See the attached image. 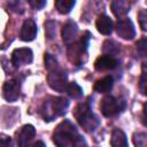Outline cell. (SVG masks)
I'll return each mask as SVG.
<instances>
[{
    "mask_svg": "<svg viewBox=\"0 0 147 147\" xmlns=\"http://www.w3.org/2000/svg\"><path fill=\"white\" fill-rule=\"evenodd\" d=\"M53 142L59 147H72L86 145L83 137L77 131L76 126L69 121H62L53 132Z\"/></svg>",
    "mask_w": 147,
    "mask_h": 147,
    "instance_id": "1",
    "label": "cell"
},
{
    "mask_svg": "<svg viewBox=\"0 0 147 147\" xmlns=\"http://www.w3.org/2000/svg\"><path fill=\"white\" fill-rule=\"evenodd\" d=\"M44 62H45V68L47 69V83L49 87L56 92H63L65 91L68 86V76L67 72L60 67L57 60L46 53L44 56Z\"/></svg>",
    "mask_w": 147,
    "mask_h": 147,
    "instance_id": "2",
    "label": "cell"
},
{
    "mask_svg": "<svg viewBox=\"0 0 147 147\" xmlns=\"http://www.w3.org/2000/svg\"><path fill=\"white\" fill-rule=\"evenodd\" d=\"M69 107V100L63 96H49L47 98L40 108V115L45 122H52L55 118L65 114Z\"/></svg>",
    "mask_w": 147,
    "mask_h": 147,
    "instance_id": "3",
    "label": "cell"
},
{
    "mask_svg": "<svg viewBox=\"0 0 147 147\" xmlns=\"http://www.w3.org/2000/svg\"><path fill=\"white\" fill-rule=\"evenodd\" d=\"M75 118L79 123V125L86 131V132H93L98 129L100 125V119L95 114L92 113L91 105L88 101L80 102L76 106V108L72 111Z\"/></svg>",
    "mask_w": 147,
    "mask_h": 147,
    "instance_id": "4",
    "label": "cell"
},
{
    "mask_svg": "<svg viewBox=\"0 0 147 147\" xmlns=\"http://www.w3.org/2000/svg\"><path fill=\"white\" fill-rule=\"evenodd\" d=\"M91 33L88 31H85L84 34L80 37L79 40H76L74 44L68 46L67 55L69 61L75 65H82L86 60L87 54V46L88 40L91 38Z\"/></svg>",
    "mask_w": 147,
    "mask_h": 147,
    "instance_id": "5",
    "label": "cell"
},
{
    "mask_svg": "<svg viewBox=\"0 0 147 147\" xmlns=\"http://www.w3.org/2000/svg\"><path fill=\"white\" fill-rule=\"evenodd\" d=\"M125 108V102L121 99H116L113 95H106L100 103V110L103 116L113 117L121 113Z\"/></svg>",
    "mask_w": 147,
    "mask_h": 147,
    "instance_id": "6",
    "label": "cell"
},
{
    "mask_svg": "<svg viewBox=\"0 0 147 147\" xmlns=\"http://www.w3.org/2000/svg\"><path fill=\"white\" fill-rule=\"evenodd\" d=\"M115 30L118 37L124 40H132L136 37V30L132 21L130 18H121L116 22Z\"/></svg>",
    "mask_w": 147,
    "mask_h": 147,
    "instance_id": "7",
    "label": "cell"
},
{
    "mask_svg": "<svg viewBox=\"0 0 147 147\" xmlns=\"http://www.w3.org/2000/svg\"><path fill=\"white\" fill-rule=\"evenodd\" d=\"M33 60V53L28 47L15 48L11 53V63L14 67H21L31 63Z\"/></svg>",
    "mask_w": 147,
    "mask_h": 147,
    "instance_id": "8",
    "label": "cell"
},
{
    "mask_svg": "<svg viewBox=\"0 0 147 147\" xmlns=\"http://www.w3.org/2000/svg\"><path fill=\"white\" fill-rule=\"evenodd\" d=\"M21 95V85L17 80H7L2 86V96L8 102H15Z\"/></svg>",
    "mask_w": 147,
    "mask_h": 147,
    "instance_id": "9",
    "label": "cell"
},
{
    "mask_svg": "<svg viewBox=\"0 0 147 147\" xmlns=\"http://www.w3.org/2000/svg\"><path fill=\"white\" fill-rule=\"evenodd\" d=\"M34 136H36V129H34L33 125H31V124L23 125L16 132V140H17L18 146H21V147L28 146L32 141Z\"/></svg>",
    "mask_w": 147,
    "mask_h": 147,
    "instance_id": "10",
    "label": "cell"
},
{
    "mask_svg": "<svg viewBox=\"0 0 147 147\" xmlns=\"http://www.w3.org/2000/svg\"><path fill=\"white\" fill-rule=\"evenodd\" d=\"M78 37V26L74 21H68L62 28V39L63 42L69 46L77 40Z\"/></svg>",
    "mask_w": 147,
    "mask_h": 147,
    "instance_id": "11",
    "label": "cell"
},
{
    "mask_svg": "<svg viewBox=\"0 0 147 147\" xmlns=\"http://www.w3.org/2000/svg\"><path fill=\"white\" fill-rule=\"evenodd\" d=\"M119 64V61L115 56L110 55H101L99 56L94 62V68L98 71H106V70H113L117 68Z\"/></svg>",
    "mask_w": 147,
    "mask_h": 147,
    "instance_id": "12",
    "label": "cell"
},
{
    "mask_svg": "<svg viewBox=\"0 0 147 147\" xmlns=\"http://www.w3.org/2000/svg\"><path fill=\"white\" fill-rule=\"evenodd\" d=\"M37 36V24L33 20L28 18L23 22L20 32V39L23 41H32Z\"/></svg>",
    "mask_w": 147,
    "mask_h": 147,
    "instance_id": "13",
    "label": "cell"
},
{
    "mask_svg": "<svg viewBox=\"0 0 147 147\" xmlns=\"http://www.w3.org/2000/svg\"><path fill=\"white\" fill-rule=\"evenodd\" d=\"M111 11L116 17H122L126 15L131 8V2L130 0H113L110 5Z\"/></svg>",
    "mask_w": 147,
    "mask_h": 147,
    "instance_id": "14",
    "label": "cell"
},
{
    "mask_svg": "<svg viewBox=\"0 0 147 147\" xmlns=\"http://www.w3.org/2000/svg\"><path fill=\"white\" fill-rule=\"evenodd\" d=\"M95 26L96 30L105 36H108L113 32V21L110 20V17H108L107 15H99L96 21H95Z\"/></svg>",
    "mask_w": 147,
    "mask_h": 147,
    "instance_id": "15",
    "label": "cell"
},
{
    "mask_svg": "<svg viewBox=\"0 0 147 147\" xmlns=\"http://www.w3.org/2000/svg\"><path fill=\"white\" fill-rule=\"evenodd\" d=\"M113 85H114V79L111 76H106L101 79H98L95 83H94V91L98 92V93H108L111 91L113 88Z\"/></svg>",
    "mask_w": 147,
    "mask_h": 147,
    "instance_id": "16",
    "label": "cell"
},
{
    "mask_svg": "<svg viewBox=\"0 0 147 147\" xmlns=\"http://www.w3.org/2000/svg\"><path fill=\"white\" fill-rule=\"evenodd\" d=\"M110 145L114 147H121V146H127V139L125 133L121 129H114L111 132L110 138Z\"/></svg>",
    "mask_w": 147,
    "mask_h": 147,
    "instance_id": "17",
    "label": "cell"
},
{
    "mask_svg": "<svg viewBox=\"0 0 147 147\" xmlns=\"http://www.w3.org/2000/svg\"><path fill=\"white\" fill-rule=\"evenodd\" d=\"M76 3V0H54V5L56 10L60 14H68L71 11Z\"/></svg>",
    "mask_w": 147,
    "mask_h": 147,
    "instance_id": "18",
    "label": "cell"
},
{
    "mask_svg": "<svg viewBox=\"0 0 147 147\" xmlns=\"http://www.w3.org/2000/svg\"><path fill=\"white\" fill-rule=\"evenodd\" d=\"M102 51L106 55H110V56H115L121 52V47L117 42L113 41V40H106L103 42L102 46Z\"/></svg>",
    "mask_w": 147,
    "mask_h": 147,
    "instance_id": "19",
    "label": "cell"
},
{
    "mask_svg": "<svg viewBox=\"0 0 147 147\" xmlns=\"http://www.w3.org/2000/svg\"><path fill=\"white\" fill-rule=\"evenodd\" d=\"M68 95L72 99H80L83 96V88L76 83V82H71L68 84L67 88H65Z\"/></svg>",
    "mask_w": 147,
    "mask_h": 147,
    "instance_id": "20",
    "label": "cell"
},
{
    "mask_svg": "<svg viewBox=\"0 0 147 147\" xmlns=\"http://www.w3.org/2000/svg\"><path fill=\"white\" fill-rule=\"evenodd\" d=\"M136 53L139 57H147V38H141L136 42Z\"/></svg>",
    "mask_w": 147,
    "mask_h": 147,
    "instance_id": "21",
    "label": "cell"
},
{
    "mask_svg": "<svg viewBox=\"0 0 147 147\" xmlns=\"http://www.w3.org/2000/svg\"><path fill=\"white\" fill-rule=\"evenodd\" d=\"M133 145L138 147H147V133L145 132H136L132 137Z\"/></svg>",
    "mask_w": 147,
    "mask_h": 147,
    "instance_id": "22",
    "label": "cell"
},
{
    "mask_svg": "<svg viewBox=\"0 0 147 147\" xmlns=\"http://www.w3.org/2000/svg\"><path fill=\"white\" fill-rule=\"evenodd\" d=\"M56 23L54 21H47L45 23V33L47 39H53L56 34Z\"/></svg>",
    "mask_w": 147,
    "mask_h": 147,
    "instance_id": "23",
    "label": "cell"
},
{
    "mask_svg": "<svg viewBox=\"0 0 147 147\" xmlns=\"http://www.w3.org/2000/svg\"><path fill=\"white\" fill-rule=\"evenodd\" d=\"M138 88H139V92L142 95L147 96V72H142L140 75L139 83H138Z\"/></svg>",
    "mask_w": 147,
    "mask_h": 147,
    "instance_id": "24",
    "label": "cell"
},
{
    "mask_svg": "<svg viewBox=\"0 0 147 147\" xmlns=\"http://www.w3.org/2000/svg\"><path fill=\"white\" fill-rule=\"evenodd\" d=\"M139 25L142 31L147 32V9H140L138 13Z\"/></svg>",
    "mask_w": 147,
    "mask_h": 147,
    "instance_id": "25",
    "label": "cell"
},
{
    "mask_svg": "<svg viewBox=\"0 0 147 147\" xmlns=\"http://www.w3.org/2000/svg\"><path fill=\"white\" fill-rule=\"evenodd\" d=\"M28 3L33 8V9H41L46 5V0H26Z\"/></svg>",
    "mask_w": 147,
    "mask_h": 147,
    "instance_id": "26",
    "label": "cell"
},
{
    "mask_svg": "<svg viewBox=\"0 0 147 147\" xmlns=\"http://www.w3.org/2000/svg\"><path fill=\"white\" fill-rule=\"evenodd\" d=\"M10 144H11L10 137H7V136H5V134H1V138H0V146H1V147H9Z\"/></svg>",
    "mask_w": 147,
    "mask_h": 147,
    "instance_id": "27",
    "label": "cell"
},
{
    "mask_svg": "<svg viewBox=\"0 0 147 147\" xmlns=\"http://www.w3.org/2000/svg\"><path fill=\"white\" fill-rule=\"evenodd\" d=\"M141 123L147 126V102L144 103L142 106V114H141Z\"/></svg>",
    "mask_w": 147,
    "mask_h": 147,
    "instance_id": "28",
    "label": "cell"
},
{
    "mask_svg": "<svg viewBox=\"0 0 147 147\" xmlns=\"http://www.w3.org/2000/svg\"><path fill=\"white\" fill-rule=\"evenodd\" d=\"M37 146H42V147H45V144H44V142H41V141L34 142V144H33V147H37Z\"/></svg>",
    "mask_w": 147,
    "mask_h": 147,
    "instance_id": "29",
    "label": "cell"
},
{
    "mask_svg": "<svg viewBox=\"0 0 147 147\" xmlns=\"http://www.w3.org/2000/svg\"><path fill=\"white\" fill-rule=\"evenodd\" d=\"M142 72H147V62L142 64Z\"/></svg>",
    "mask_w": 147,
    "mask_h": 147,
    "instance_id": "30",
    "label": "cell"
},
{
    "mask_svg": "<svg viewBox=\"0 0 147 147\" xmlns=\"http://www.w3.org/2000/svg\"><path fill=\"white\" fill-rule=\"evenodd\" d=\"M146 2H147V0H146Z\"/></svg>",
    "mask_w": 147,
    "mask_h": 147,
    "instance_id": "31",
    "label": "cell"
}]
</instances>
